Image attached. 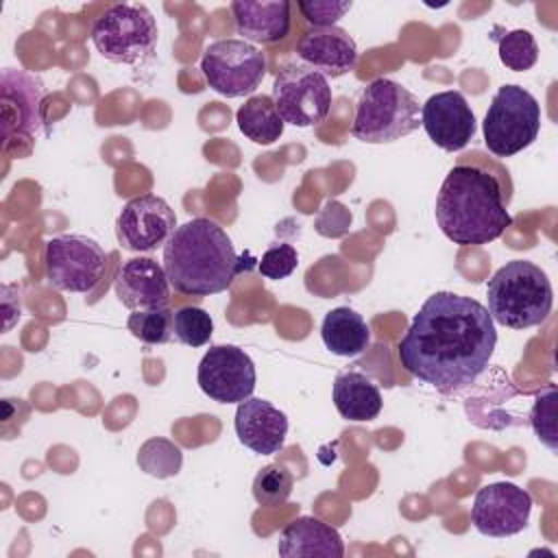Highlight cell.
<instances>
[{"mask_svg": "<svg viewBox=\"0 0 558 558\" xmlns=\"http://www.w3.org/2000/svg\"><path fill=\"white\" fill-rule=\"evenodd\" d=\"M233 427L244 447L262 456H272L286 445L288 416L270 401L248 397L238 403Z\"/></svg>", "mask_w": 558, "mask_h": 558, "instance_id": "e0dca14e", "label": "cell"}, {"mask_svg": "<svg viewBox=\"0 0 558 558\" xmlns=\"http://www.w3.org/2000/svg\"><path fill=\"white\" fill-rule=\"evenodd\" d=\"M172 314L174 312L170 307L131 312L126 318V327L144 344H166L174 336L172 333Z\"/></svg>", "mask_w": 558, "mask_h": 558, "instance_id": "4316f807", "label": "cell"}, {"mask_svg": "<svg viewBox=\"0 0 558 558\" xmlns=\"http://www.w3.org/2000/svg\"><path fill=\"white\" fill-rule=\"evenodd\" d=\"M183 451L168 438H148L137 451V466L157 480L172 477L181 471Z\"/></svg>", "mask_w": 558, "mask_h": 558, "instance_id": "cb8c5ba5", "label": "cell"}, {"mask_svg": "<svg viewBox=\"0 0 558 558\" xmlns=\"http://www.w3.org/2000/svg\"><path fill=\"white\" fill-rule=\"evenodd\" d=\"M246 268L231 238L209 218H192L177 227L163 244V270L170 286L190 296L225 292Z\"/></svg>", "mask_w": 558, "mask_h": 558, "instance_id": "3957f363", "label": "cell"}, {"mask_svg": "<svg viewBox=\"0 0 558 558\" xmlns=\"http://www.w3.org/2000/svg\"><path fill=\"white\" fill-rule=\"evenodd\" d=\"M486 296L490 318L508 329H530L545 323L554 305V290L545 270L527 259H512L495 270Z\"/></svg>", "mask_w": 558, "mask_h": 558, "instance_id": "277c9868", "label": "cell"}, {"mask_svg": "<svg viewBox=\"0 0 558 558\" xmlns=\"http://www.w3.org/2000/svg\"><path fill=\"white\" fill-rule=\"evenodd\" d=\"M296 54L307 68L320 72L325 78H338L355 68L357 46L340 26L310 28L301 35Z\"/></svg>", "mask_w": 558, "mask_h": 558, "instance_id": "ac0fdd59", "label": "cell"}, {"mask_svg": "<svg viewBox=\"0 0 558 558\" xmlns=\"http://www.w3.org/2000/svg\"><path fill=\"white\" fill-rule=\"evenodd\" d=\"M290 7L292 4L288 0H272V2L235 0L231 2L235 31L248 44L281 41L290 33Z\"/></svg>", "mask_w": 558, "mask_h": 558, "instance_id": "d6986e66", "label": "cell"}, {"mask_svg": "<svg viewBox=\"0 0 558 558\" xmlns=\"http://www.w3.org/2000/svg\"><path fill=\"white\" fill-rule=\"evenodd\" d=\"M296 266H299V253L288 242L272 244L270 248H266V253L257 262V270L262 272V277L272 281L290 277L296 270Z\"/></svg>", "mask_w": 558, "mask_h": 558, "instance_id": "f546056e", "label": "cell"}, {"mask_svg": "<svg viewBox=\"0 0 558 558\" xmlns=\"http://www.w3.org/2000/svg\"><path fill=\"white\" fill-rule=\"evenodd\" d=\"M201 70L214 92L240 98L259 87L266 74V59L244 39H218L205 48Z\"/></svg>", "mask_w": 558, "mask_h": 558, "instance_id": "ba28073f", "label": "cell"}, {"mask_svg": "<svg viewBox=\"0 0 558 558\" xmlns=\"http://www.w3.org/2000/svg\"><path fill=\"white\" fill-rule=\"evenodd\" d=\"M421 126L427 137L442 150H462L475 135V113L471 111L466 98L456 92L432 94L421 107Z\"/></svg>", "mask_w": 558, "mask_h": 558, "instance_id": "9a60e30c", "label": "cell"}, {"mask_svg": "<svg viewBox=\"0 0 558 558\" xmlns=\"http://www.w3.org/2000/svg\"><path fill=\"white\" fill-rule=\"evenodd\" d=\"M499 61L512 72H525L538 61V44L525 28H514L497 37Z\"/></svg>", "mask_w": 558, "mask_h": 558, "instance_id": "484cf974", "label": "cell"}, {"mask_svg": "<svg viewBox=\"0 0 558 558\" xmlns=\"http://www.w3.org/2000/svg\"><path fill=\"white\" fill-rule=\"evenodd\" d=\"M44 259L50 286L65 292H89L100 281L107 264L102 246L76 233L50 238Z\"/></svg>", "mask_w": 558, "mask_h": 558, "instance_id": "30bf717a", "label": "cell"}, {"mask_svg": "<svg viewBox=\"0 0 558 558\" xmlns=\"http://www.w3.org/2000/svg\"><path fill=\"white\" fill-rule=\"evenodd\" d=\"M320 336L325 347L340 357L360 355L371 342L366 320L351 307H336L327 312L320 325Z\"/></svg>", "mask_w": 558, "mask_h": 558, "instance_id": "7402d4cb", "label": "cell"}, {"mask_svg": "<svg viewBox=\"0 0 558 558\" xmlns=\"http://www.w3.org/2000/svg\"><path fill=\"white\" fill-rule=\"evenodd\" d=\"M497 344L488 310L462 294L436 292L399 342L401 366L442 395H456L486 371Z\"/></svg>", "mask_w": 558, "mask_h": 558, "instance_id": "6da1fadb", "label": "cell"}, {"mask_svg": "<svg viewBox=\"0 0 558 558\" xmlns=\"http://www.w3.org/2000/svg\"><path fill=\"white\" fill-rule=\"evenodd\" d=\"M504 194L488 170L458 163L447 172L436 196V222L458 246L488 244L512 225Z\"/></svg>", "mask_w": 558, "mask_h": 558, "instance_id": "7a4b0ae2", "label": "cell"}, {"mask_svg": "<svg viewBox=\"0 0 558 558\" xmlns=\"http://www.w3.org/2000/svg\"><path fill=\"white\" fill-rule=\"evenodd\" d=\"M46 96L44 81L20 68H4L0 72V111L2 140L9 150L20 140L33 142L41 129V102Z\"/></svg>", "mask_w": 558, "mask_h": 558, "instance_id": "8fae6325", "label": "cell"}, {"mask_svg": "<svg viewBox=\"0 0 558 558\" xmlns=\"http://www.w3.org/2000/svg\"><path fill=\"white\" fill-rule=\"evenodd\" d=\"M532 512V495L512 482H493L475 493L471 523L484 536L506 538L525 530Z\"/></svg>", "mask_w": 558, "mask_h": 558, "instance_id": "4fadbf2b", "label": "cell"}, {"mask_svg": "<svg viewBox=\"0 0 558 558\" xmlns=\"http://www.w3.org/2000/svg\"><path fill=\"white\" fill-rule=\"evenodd\" d=\"M530 423L536 434V438L556 451V386L549 384L545 390H541L534 399Z\"/></svg>", "mask_w": 558, "mask_h": 558, "instance_id": "f1b7e54d", "label": "cell"}, {"mask_svg": "<svg viewBox=\"0 0 558 558\" xmlns=\"http://www.w3.org/2000/svg\"><path fill=\"white\" fill-rule=\"evenodd\" d=\"M482 131L495 157H512L538 137L541 105L521 85H501L488 105Z\"/></svg>", "mask_w": 558, "mask_h": 558, "instance_id": "8992f818", "label": "cell"}, {"mask_svg": "<svg viewBox=\"0 0 558 558\" xmlns=\"http://www.w3.org/2000/svg\"><path fill=\"white\" fill-rule=\"evenodd\" d=\"M381 392L371 377L357 371H344L333 379V405L347 421L364 423L381 412Z\"/></svg>", "mask_w": 558, "mask_h": 558, "instance_id": "44dd1931", "label": "cell"}, {"mask_svg": "<svg viewBox=\"0 0 558 558\" xmlns=\"http://www.w3.org/2000/svg\"><path fill=\"white\" fill-rule=\"evenodd\" d=\"M294 477L283 464H266L253 480V497L262 508H275L288 501L292 495Z\"/></svg>", "mask_w": 558, "mask_h": 558, "instance_id": "d4e9b609", "label": "cell"}, {"mask_svg": "<svg viewBox=\"0 0 558 558\" xmlns=\"http://www.w3.org/2000/svg\"><path fill=\"white\" fill-rule=\"evenodd\" d=\"M172 333L185 347H203L211 340L214 320L203 307H181L172 314Z\"/></svg>", "mask_w": 558, "mask_h": 558, "instance_id": "83f0119b", "label": "cell"}, {"mask_svg": "<svg viewBox=\"0 0 558 558\" xmlns=\"http://www.w3.org/2000/svg\"><path fill=\"white\" fill-rule=\"evenodd\" d=\"M301 15L305 17L307 24H312L314 28H327V26H336V22L349 13V9L353 7V2L344 0V2H336V0H299L296 2Z\"/></svg>", "mask_w": 558, "mask_h": 558, "instance_id": "4dcf8cb0", "label": "cell"}, {"mask_svg": "<svg viewBox=\"0 0 558 558\" xmlns=\"http://www.w3.org/2000/svg\"><path fill=\"white\" fill-rule=\"evenodd\" d=\"M421 126V105L392 78H375L360 94L351 135L366 144L401 140Z\"/></svg>", "mask_w": 558, "mask_h": 558, "instance_id": "5b68a950", "label": "cell"}, {"mask_svg": "<svg viewBox=\"0 0 558 558\" xmlns=\"http://www.w3.org/2000/svg\"><path fill=\"white\" fill-rule=\"evenodd\" d=\"M201 390L218 403H240L255 390V364L248 353L233 344L207 349L196 373Z\"/></svg>", "mask_w": 558, "mask_h": 558, "instance_id": "7c38bea8", "label": "cell"}, {"mask_svg": "<svg viewBox=\"0 0 558 558\" xmlns=\"http://www.w3.org/2000/svg\"><path fill=\"white\" fill-rule=\"evenodd\" d=\"M238 129L244 137H248L255 144H272L283 133V120L275 107L272 96L257 94L251 96L235 113Z\"/></svg>", "mask_w": 558, "mask_h": 558, "instance_id": "603a6c76", "label": "cell"}, {"mask_svg": "<svg viewBox=\"0 0 558 558\" xmlns=\"http://www.w3.org/2000/svg\"><path fill=\"white\" fill-rule=\"evenodd\" d=\"M174 229V209L155 194L131 198L116 218V238L124 251L133 253H148L163 246Z\"/></svg>", "mask_w": 558, "mask_h": 558, "instance_id": "5bb4252c", "label": "cell"}, {"mask_svg": "<svg viewBox=\"0 0 558 558\" xmlns=\"http://www.w3.org/2000/svg\"><path fill=\"white\" fill-rule=\"evenodd\" d=\"M157 22L142 4H113L92 26V44L111 63L135 65L157 46Z\"/></svg>", "mask_w": 558, "mask_h": 558, "instance_id": "52a82bcc", "label": "cell"}, {"mask_svg": "<svg viewBox=\"0 0 558 558\" xmlns=\"http://www.w3.org/2000/svg\"><path fill=\"white\" fill-rule=\"evenodd\" d=\"M116 296L131 312L170 307V281L159 262L153 257L126 259L113 279Z\"/></svg>", "mask_w": 558, "mask_h": 558, "instance_id": "2e32d148", "label": "cell"}, {"mask_svg": "<svg viewBox=\"0 0 558 558\" xmlns=\"http://www.w3.org/2000/svg\"><path fill=\"white\" fill-rule=\"evenodd\" d=\"M272 100L283 122L314 126L329 113L331 87L320 72L305 63H288L275 76Z\"/></svg>", "mask_w": 558, "mask_h": 558, "instance_id": "9c48e42d", "label": "cell"}, {"mask_svg": "<svg viewBox=\"0 0 558 558\" xmlns=\"http://www.w3.org/2000/svg\"><path fill=\"white\" fill-rule=\"evenodd\" d=\"M277 551L283 558H301V556H323V558H342L344 543L336 527L316 519V517H299L288 523L279 536Z\"/></svg>", "mask_w": 558, "mask_h": 558, "instance_id": "ffe728a7", "label": "cell"}, {"mask_svg": "<svg viewBox=\"0 0 558 558\" xmlns=\"http://www.w3.org/2000/svg\"><path fill=\"white\" fill-rule=\"evenodd\" d=\"M351 225V214L349 209L338 203V201H331L323 207V211L318 214L316 218V231L320 235H327V238H338V235H344L347 229Z\"/></svg>", "mask_w": 558, "mask_h": 558, "instance_id": "1f68e13d", "label": "cell"}]
</instances>
